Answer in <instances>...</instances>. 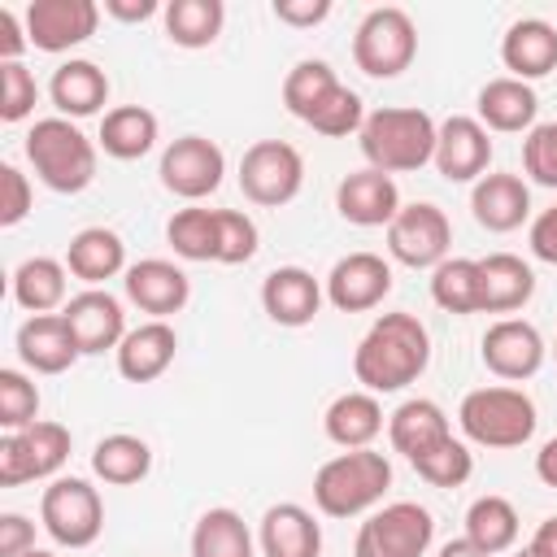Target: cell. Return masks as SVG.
<instances>
[{
	"label": "cell",
	"mask_w": 557,
	"mask_h": 557,
	"mask_svg": "<svg viewBox=\"0 0 557 557\" xmlns=\"http://www.w3.org/2000/svg\"><path fill=\"white\" fill-rule=\"evenodd\" d=\"M431 361V335L426 326L396 309V313H383L374 318V326L361 335L357 352H352V374L366 392H400L409 387Z\"/></svg>",
	"instance_id": "6da1fadb"
},
{
	"label": "cell",
	"mask_w": 557,
	"mask_h": 557,
	"mask_svg": "<svg viewBox=\"0 0 557 557\" xmlns=\"http://www.w3.org/2000/svg\"><path fill=\"white\" fill-rule=\"evenodd\" d=\"M435 135H440V126L431 122L426 109L387 104V109L366 113L357 144H361V157L370 161V170L405 174V170H422L426 161H435Z\"/></svg>",
	"instance_id": "7a4b0ae2"
},
{
	"label": "cell",
	"mask_w": 557,
	"mask_h": 557,
	"mask_svg": "<svg viewBox=\"0 0 557 557\" xmlns=\"http://www.w3.org/2000/svg\"><path fill=\"white\" fill-rule=\"evenodd\" d=\"M392 487V461L374 448H348L318 466L313 474V505L326 518H357L383 500Z\"/></svg>",
	"instance_id": "3957f363"
},
{
	"label": "cell",
	"mask_w": 557,
	"mask_h": 557,
	"mask_svg": "<svg viewBox=\"0 0 557 557\" xmlns=\"http://www.w3.org/2000/svg\"><path fill=\"white\" fill-rule=\"evenodd\" d=\"M26 161L39 183L61 196H78L96 178V144L70 117H39L26 131Z\"/></svg>",
	"instance_id": "277c9868"
},
{
	"label": "cell",
	"mask_w": 557,
	"mask_h": 557,
	"mask_svg": "<svg viewBox=\"0 0 557 557\" xmlns=\"http://www.w3.org/2000/svg\"><path fill=\"white\" fill-rule=\"evenodd\" d=\"M461 435L479 448H522L540 418H535V400L522 387H474L466 392L461 409H457Z\"/></svg>",
	"instance_id": "5b68a950"
},
{
	"label": "cell",
	"mask_w": 557,
	"mask_h": 557,
	"mask_svg": "<svg viewBox=\"0 0 557 557\" xmlns=\"http://www.w3.org/2000/svg\"><path fill=\"white\" fill-rule=\"evenodd\" d=\"M413 57H418V26L405 9L379 4L361 17V26L352 35V61H357L361 74L396 78L413 65Z\"/></svg>",
	"instance_id": "8992f818"
},
{
	"label": "cell",
	"mask_w": 557,
	"mask_h": 557,
	"mask_svg": "<svg viewBox=\"0 0 557 557\" xmlns=\"http://www.w3.org/2000/svg\"><path fill=\"white\" fill-rule=\"evenodd\" d=\"M431 540H435L431 509L418 500H392L361 522L352 540V557H426Z\"/></svg>",
	"instance_id": "52a82bcc"
},
{
	"label": "cell",
	"mask_w": 557,
	"mask_h": 557,
	"mask_svg": "<svg viewBox=\"0 0 557 557\" xmlns=\"http://www.w3.org/2000/svg\"><path fill=\"white\" fill-rule=\"evenodd\" d=\"M39 522L61 548H87L104 531L100 492L87 479H52L39 496Z\"/></svg>",
	"instance_id": "ba28073f"
},
{
	"label": "cell",
	"mask_w": 557,
	"mask_h": 557,
	"mask_svg": "<svg viewBox=\"0 0 557 557\" xmlns=\"http://www.w3.org/2000/svg\"><path fill=\"white\" fill-rule=\"evenodd\" d=\"M300 183H305V161L287 139H257L252 148H244L239 187L252 205L278 209L300 196Z\"/></svg>",
	"instance_id": "9c48e42d"
},
{
	"label": "cell",
	"mask_w": 557,
	"mask_h": 557,
	"mask_svg": "<svg viewBox=\"0 0 557 557\" xmlns=\"http://www.w3.org/2000/svg\"><path fill=\"white\" fill-rule=\"evenodd\" d=\"M70 426L30 422L0 440V487H17L30 479H52L70 457Z\"/></svg>",
	"instance_id": "30bf717a"
},
{
	"label": "cell",
	"mask_w": 557,
	"mask_h": 557,
	"mask_svg": "<svg viewBox=\"0 0 557 557\" xmlns=\"http://www.w3.org/2000/svg\"><path fill=\"white\" fill-rule=\"evenodd\" d=\"M448 244H453V226L444 209L431 200L400 205V213L387 226V252L409 270H435L440 261H448Z\"/></svg>",
	"instance_id": "8fae6325"
},
{
	"label": "cell",
	"mask_w": 557,
	"mask_h": 557,
	"mask_svg": "<svg viewBox=\"0 0 557 557\" xmlns=\"http://www.w3.org/2000/svg\"><path fill=\"white\" fill-rule=\"evenodd\" d=\"M161 187L183 196V200H205L222 187V174H226V157L213 139L205 135H178L165 152H161Z\"/></svg>",
	"instance_id": "7c38bea8"
},
{
	"label": "cell",
	"mask_w": 557,
	"mask_h": 557,
	"mask_svg": "<svg viewBox=\"0 0 557 557\" xmlns=\"http://www.w3.org/2000/svg\"><path fill=\"white\" fill-rule=\"evenodd\" d=\"M100 26L96 0H30L26 4V35L39 52H70L87 44Z\"/></svg>",
	"instance_id": "4fadbf2b"
},
{
	"label": "cell",
	"mask_w": 557,
	"mask_h": 557,
	"mask_svg": "<svg viewBox=\"0 0 557 557\" xmlns=\"http://www.w3.org/2000/svg\"><path fill=\"white\" fill-rule=\"evenodd\" d=\"M479 352H483V366H487L496 379L522 383V379L540 374L548 348H544V335H540L531 322H522V318H500V322H492V326L483 331Z\"/></svg>",
	"instance_id": "5bb4252c"
},
{
	"label": "cell",
	"mask_w": 557,
	"mask_h": 557,
	"mask_svg": "<svg viewBox=\"0 0 557 557\" xmlns=\"http://www.w3.org/2000/svg\"><path fill=\"white\" fill-rule=\"evenodd\" d=\"M61 318H65V326H70V335H74V344H78L83 357H96L104 348L117 352V344L126 339L122 300L109 296L104 287H87V292L70 296L65 309H61Z\"/></svg>",
	"instance_id": "9a60e30c"
},
{
	"label": "cell",
	"mask_w": 557,
	"mask_h": 557,
	"mask_svg": "<svg viewBox=\"0 0 557 557\" xmlns=\"http://www.w3.org/2000/svg\"><path fill=\"white\" fill-rule=\"evenodd\" d=\"M392 292V265L379 252H348L326 274V300L339 313H366Z\"/></svg>",
	"instance_id": "2e32d148"
},
{
	"label": "cell",
	"mask_w": 557,
	"mask_h": 557,
	"mask_svg": "<svg viewBox=\"0 0 557 557\" xmlns=\"http://www.w3.org/2000/svg\"><path fill=\"white\" fill-rule=\"evenodd\" d=\"M487 161H492V139H487V126L479 117L453 113L448 122H440L435 170L448 183H479L487 174Z\"/></svg>",
	"instance_id": "e0dca14e"
},
{
	"label": "cell",
	"mask_w": 557,
	"mask_h": 557,
	"mask_svg": "<svg viewBox=\"0 0 557 557\" xmlns=\"http://www.w3.org/2000/svg\"><path fill=\"white\" fill-rule=\"evenodd\" d=\"M335 209L352 226H392V218L400 213L396 178L383 174V170H370V165L366 170H352L335 187Z\"/></svg>",
	"instance_id": "ac0fdd59"
},
{
	"label": "cell",
	"mask_w": 557,
	"mask_h": 557,
	"mask_svg": "<svg viewBox=\"0 0 557 557\" xmlns=\"http://www.w3.org/2000/svg\"><path fill=\"white\" fill-rule=\"evenodd\" d=\"M126 287V300L144 313H152L157 322H165L170 313H178L187 300H191V278L174 265V261H161V257H148V261H135L122 278Z\"/></svg>",
	"instance_id": "d6986e66"
},
{
	"label": "cell",
	"mask_w": 557,
	"mask_h": 557,
	"mask_svg": "<svg viewBox=\"0 0 557 557\" xmlns=\"http://www.w3.org/2000/svg\"><path fill=\"white\" fill-rule=\"evenodd\" d=\"M326 287L305 270V265H278L261 283V309L278 326H309L322 309Z\"/></svg>",
	"instance_id": "ffe728a7"
},
{
	"label": "cell",
	"mask_w": 557,
	"mask_h": 557,
	"mask_svg": "<svg viewBox=\"0 0 557 557\" xmlns=\"http://www.w3.org/2000/svg\"><path fill=\"white\" fill-rule=\"evenodd\" d=\"M17 357L35 374H65L83 352H78L61 313H39V318H26L17 326Z\"/></svg>",
	"instance_id": "44dd1931"
},
{
	"label": "cell",
	"mask_w": 557,
	"mask_h": 557,
	"mask_svg": "<svg viewBox=\"0 0 557 557\" xmlns=\"http://www.w3.org/2000/svg\"><path fill=\"white\" fill-rule=\"evenodd\" d=\"M178 352V335L170 322H139L135 331H126V339L117 344V374L126 383H157Z\"/></svg>",
	"instance_id": "7402d4cb"
},
{
	"label": "cell",
	"mask_w": 557,
	"mask_h": 557,
	"mask_svg": "<svg viewBox=\"0 0 557 557\" xmlns=\"http://www.w3.org/2000/svg\"><path fill=\"white\" fill-rule=\"evenodd\" d=\"M500 61L509 78H544L557 70V26L544 17H518L500 39Z\"/></svg>",
	"instance_id": "603a6c76"
},
{
	"label": "cell",
	"mask_w": 557,
	"mask_h": 557,
	"mask_svg": "<svg viewBox=\"0 0 557 557\" xmlns=\"http://www.w3.org/2000/svg\"><path fill=\"white\" fill-rule=\"evenodd\" d=\"M257 544L265 557H322V527L305 505L283 500L261 513Z\"/></svg>",
	"instance_id": "cb8c5ba5"
},
{
	"label": "cell",
	"mask_w": 557,
	"mask_h": 557,
	"mask_svg": "<svg viewBox=\"0 0 557 557\" xmlns=\"http://www.w3.org/2000/svg\"><path fill=\"white\" fill-rule=\"evenodd\" d=\"M470 209L483 231L509 235L531 218V187L518 174H483L470 191Z\"/></svg>",
	"instance_id": "d4e9b609"
},
{
	"label": "cell",
	"mask_w": 557,
	"mask_h": 557,
	"mask_svg": "<svg viewBox=\"0 0 557 557\" xmlns=\"http://www.w3.org/2000/svg\"><path fill=\"white\" fill-rule=\"evenodd\" d=\"M479 122L487 131H500V135H518V131H531L535 126V113H540V96L531 83L522 78H487L479 87Z\"/></svg>",
	"instance_id": "484cf974"
},
{
	"label": "cell",
	"mask_w": 557,
	"mask_h": 557,
	"mask_svg": "<svg viewBox=\"0 0 557 557\" xmlns=\"http://www.w3.org/2000/svg\"><path fill=\"white\" fill-rule=\"evenodd\" d=\"M65 270L74 278H83L87 287H100L117 274H126V244L117 231L109 226H83L70 244H65Z\"/></svg>",
	"instance_id": "4316f807"
},
{
	"label": "cell",
	"mask_w": 557,
	"mask_h": 557,
	"mask_svg": "<svg viewBox=\"0 0 557 557\" xmlns=\"http://www.w3.org/2000/svg\"><path fill=\"white\" fill-rule=\"evenodd\" d=\"M48 96L57 104L61 117H91L109 104V74L96 65V61H61L52 70V83H48Z\"/></svg>",
	"instance_id": "83f0119b"
},
{
	"label": "cell",
	"mask_w": 557,
	"mask_h": 557,
	"mask_svg": "<svg viewBox=\"0 0 557 557\" xmlns=\"http://www.w3.org/2000/svg\"><path fill=\"white\" fill-rule=\"evenodd\" d=\"M322 431L331 444H339L344 453L348 448H370L374 435L383 431V405L374 392H344L326 405L322 413Z\"/></svg>",
	"instance_id": "f1b7e54d"
},
{
	"label": "cell",
	"mask_w": 557,
	"mask_h": 557,
	"mask_svg": "<svg viewBox=\"0 0 557 557\" xmlns=\"http://www.w3.org/2000/svg\"><path fill=\"white\" fill-rule=\"evenodd\" d=\"M483 270V313H513L535 296V274L513 252H492L479 261Z\"/></svg>",
	"instance_id": "f546056e"
},
{
	"label": "cell",
	"mask_w": 557,
	"mask_h": 557,
	"mask_svg": "<svg viewBox=\"0 0 557 557\" xmlns=\"http://www.w3.org/2000/svg\"><path fill=\"white\" fill-rule=\"evenodd\" d=\"M113 161H139L157 144V113L144 104H117L100 117V139H96Z\"/></svg>",
	"instance_id": "4dcf8cb0"
},
{
	"label": "cell",
	"mask_w": 557,
	"mask_h": 557,
	"mask_svg": "<svg viewBox=\"0 0 557 557\" xmlns=\"http://www.w3.org/2000/svg\"><path fill=\"white\" fill-rule=\"evenodd\" d=\"M444 435H453V431H448V418H444V409H440L435 400H426V396H413V400L396 405V413L387 418V440H392V448L405 453L409 461H413L418 453H426L431 444H440Z\"/></svg>",
	"instance_id": "1f68e13d"
},
{
	"label": "cell",
	"mask_w": 557,
	"mask_h": 557,
	"mask_svg": "<svg viewBox=\"0 0 557 557\" xmlns=\"http://www.w3.org/2000/svg\"><path fill=\"white\" fill-rule=\"evenodd\" d=\"M65 265L57 257H26L17 270H13V300L39 318V313H52V309H65Z\"/></svg>",
	"instance_id": "d6a6232c"
},
{
	"label": "cell",
	"mask_w": 557,
	"mask_h": 557,
	"mask_svg": "<svg viewBox=\"0 0 557 557\" xmlns=\"http://www.w3.org/2000/svg\"><path fill=\"white\" fill-rule=\"evenodd\" d=\"M148 470H152V448L139 435L113 431L91 448V474L113 487H131V483L148 479Z\"/></svg>",
	"instance_id": "836d02e7"
},
{
	"label": "cell",
	"mask_w": 557,
	"mask_h": 557,
	"mask_svg": "<svg viewBox=\"0 0 557 557\" xmlns=\"http://www.w3.org/2000/svg\"><path fill=\"white\" fill-rule=\"evenodd\" d=\"M431 300L444 313H483V270L474 257H448L431 270Z\"/></svg>",
	"instance_id": "e575fe53"
},
{
	"label": "cell",
	"mask_w": 557,
	"mask_h": 557,
	"mask_svg": "<svg viewBox=\"0 0 557 557\" xmlns=\"http://www.w3.org/2000/svg\"><path fill=\"white\" fill-rule=\"evenodd\" d=\"M191 557H252L248 522L226 505L205 509L191 527Z\"/></svg>",
	"instance_id": "d590c367"
},
{
	"label": "cell",
	"mask_w": 557,
	"mask_h": 557,
	"mask_svg": "<svg viewBox=\"0 0 557 557\" xmlns=\"http://www.w3.org/2000/svg\"><path fill=\"white\" fill-rule=\"evenodd\" d=\"M165 17V35L178 48H209L222 35L226 22V4L222 0H170L161 9Z\"/></svg>",
	"instance_id": "8d00e7d4"
},
{
	"label": "cell",
	"mask_w": 557,
	"mask_h": 557,
	"mask_svg": "<svg viewBox=\"0 0 557 557\" xmlns=\"http://www.w3.org/2000/svg\"><path fill=\"white\" fill-rule=\"evenodd\" d=\"M466 540L474 548H483L487 557L513 548V540H518V509L505 496H479L466 509Z\"/></svg>",
	"instance_id": "74e56055"
},
{
	"label": "cell",
	"mask_w": 557,
	"mask_h": 557,
	"mask_svg": "<svg viewBox=\"0 0 557 557\" xmlns=\"http://www.w3.org/2000/svg\"><path fill=\"white\" fill-rule=\"evenodd\" d=\"M335 87H339L335 70H331L326 61H318V57H305V61H296V65L287 70V78H283V104H287L292 117L309 122Z\"/></svg>",
	"instance_id": "f35d334b"
},
{
	"label": "cell",
	"mask_w": 557,
	"mask_h": 557,
	"mask_svg": "<svg viewBox=\"0 0 557 557\" xmlns=\"http://www.w3.org/2000/svg\"><path fill=\"white\" fill-rule=\"evenodd\" d=\"M165 239L183 261H218V209H178L165 222Z\"/></svg>",
	"instance_id": "ab89813d"
},
{
	"label": "cell",
	"mask_w": 557,
	"mask_h": 557,
	"mask_svg": "<svg viewBox=\"0 0 557 557\" xmlns=\"http://www.w3.org/2000/svg\"><path fill=\"white\" fill-rule=\"evenodd\" d=\"M409 466H413L418 479H426L431 487H461V483L474 474V453H470L461 440L444 435L440 444H431L426 453H418Z\"/></svg>",
	"instance_id": "60d3db41"
},
{
	"label": "cell",
	"mask_w": 557,
	"mask_h": 557,
	"mask_svg": "<svg viewBox=\"0 0 557 557\" xmlns=\"http://www.w3.org/2000/svg\"><path fill=\"white\" fill-rule=\"evenodd\" d=\"M361 122H366V104H361V96L348 91V87L339 83L305 126H313V131L326 135V139H344V135H357Z\"/></svg>",
	"instance_id": "b9f144b4"
},
{
	"label": "cell",
	"mask_w": 557,
	"mask_h": 557,
	"mask_svg": "<svg viewBox=\"0 0 557 557\" xmlns=\"http://www.w3.org/2000/svg\"><path fill=\"white\" fill-rule=\"evenodd\" d=\"M39 422V387L22 370H0V426L22 431Z\"/></svg>",
	"instance_id": "7bdbcfd3"
},
{
	"label": "cell",
	"mask_w": 557,
	"mask_h": 557,
	"mask_svg": "<svg viewBox=\"0 0 557 557\" xmlns=\"http://www.w3.org/2000/svg\"><path fill=\"white\" fill-rule=\"evenodd\" d=\"M257 222L239 209H218V261L222 265H244L257 257Z\"/></svg>",
	"instance_id": "ee69618b"
},
{
	"label": "cell",
	"mask_w": 557,
	"mask_h": 557,
	"mask_svg": "<svg viewBox=\"0 0 557 557\" xmlns=\"http://www.w3.org/2000/svg\"><path fill=\"white\" fill-rule=\"evenodd\" d=\"M39 100V83L22 61H0V117L4 122H22L35 113Z\"/></svg>",
	"instance_id": "f6af8a7d"
},
{
	"label": "cell",
	"mask_w": 557,
	"mask_h": 557,
	"mask_svg": "<svg viewBox=\"0 0 557 557\" xmlns=\"http://www.w3.org/2000/svg\"><path fill=\"white\" fill-rule=\"evenodd\" d=\"M522 170L540 187H557V122L531 126L522 139Z\"/></svg>",
	"instance_id": "bcb514c9"
},
{
	"label": "cell",
	"mask_w": 557,
	"mask_h": 557,
	"mask_svg": "<svg viewBox=\"0 0 557 557\" xmlns=\"http://www.w3.org/2000/svg\"><path fill=\"white\" fill-rule=\"evenodd\" d=\"M30 213V183L17 165H0V226H17Z\"/></svg>",
	"instance_id": "7dc6e473"
},
{
	"label": "cell",
	"mask_w": 557,
	"mask_h": 557,
	"mask_svg": "<svg viewBox=\"0 0 557 557\" xmlns=\"http://www.w3.org/2000/svg\"><path fill=\"white\" fill-rule=\"evenodd\" d=\"M35 548V522L22 513H0V557H26Z\"/></svg>",
	"instance_id": "c3c4849f"
},
{
	"label": "cell",
	"mask_w": 557,
	"mask_h": 557,
	"mask_svg": "<svg viewBox=\"0 0 557 557\" xmlns=\"http://www.w3.org/2000/svg\"><path fill=\"white\" fill-rule=\"evenodd\" d=\"M274 17L287 26H318L331 17V0H274Z\"/></svg>",
	"instance_id": "681fc988"
},
{
	"label": "cell",
	"mask_w": 557,
	"mask_h": 557,
	"mask_svg": "<svg viewBox=\"0 0 557 557\" xmlns=\"http://www.w3.org/2000/svg\"><path fill=\"white\" fill-rule=\"evenodd\" d=\"M26 48H30L26 17H17L13 9H0V61H22Z\"/></svg>",
	"instance_id": "f907efd6"
},
{
	"label": "cell",
	"mask_w": 557,
	"mask_h": 557,
	"mask_svg": "<svg viewBox=\"0 0 557 557\" xmlns=\"http://www.w3.org/2000/svg\"><path fill=\"white\" fill-rule=\"evenodd\" d=\"M531 252L540 257V261H548V265H557V205L553 209H544L535 222H531Z\"/></svg>",
	"instance_id": "816d5d0a"
},
{
	"label": "cell",
	"mask_w": 557,
	"mask_h": 557,
	"mask_svg": "<svg viewBox=\"0 0 557 557\" xmlns=\"http://www.w3.org/2000/svg\"><path fill=\"white\" fill-rule=\"evenodd\" d=\"M161 4L157 0H104V13L117 22H148Z\"/></svg>",
	"instance_id": "f5cc1de1"
},
{
	"label": "cell",
	"mask_w": 557,
	"mask_h": 557,
	"mask_svg": "<svg viewBox=\"0 0 557 557\" xmlns=\"http://www.w3.org/2000/svg\"><path fill=\"white\" fill-rule=\"evenodd\" d=\"M535 479L544 487H557V435L540 444V453H535Z\"/></svg>",
	"instance_id": "db71d44e"
},
{
	"label": "cell",
	"mask_w": 557,
	"mask_h": 557,
	"mask_svg": "<svg viewBox=\"0 0 557 557\" xmlns=\"http://www.w3.org/2000/svg\"><path fill=\"white\" fill-rule=\"evenodd\" d=\"M535 557H557V513L553 518H544L540 527H535V535H531V544H527Z\"/></svg>",
	"instance_id": "11a10c76"
},
{
	"label": "cell",
	"mask_w": 557,
	"mask_h": 557,
	"mask_svg": "<svg viewBox=\"0 0 557 557\" xmlns=\"http://www.w3.org/2000/svg\"><path fill=\"white\" fill-rule=\"evenodd\" d=\"M440 557H487V553H483V548H474V544L461 535V540H448V544L440 548Z\"/></svg>",
	"instance_id": "9f6ffc18"
},
{
	"label": "cell",
	"mask_w": 557,
	"mask_h": 557,
	"mask_svg": "<svg viewBox=\"0 0 557 557\" xmlns=\"http://www.w3.org/2000/svg\"><path fill=\"white\" fill-rule=\"evenodd\" d=\"M26 557H57V553H48V548H30Z\"/></svg>",
	"instance_id": "6f0895ef"
},
{
	"label": "cell",
	"mask_w": 557,
	"mask_h": 557,
	"mask_svg": "<svg viewBox=\"0 0 557 557\" xmlns=\"http://www.w3.org/2000/svg\"><path fill=\"white\" fill-rule=\"evenodd\" d=\"M513 557H535V553H531V548H522V553H513Z\"/></svg>",
	"instance_id": "680465c9"
},
{
	"label": "cell",
	"mask_w": 557,
	"mask_h": 557,
	"mask_svg": "<svg viewBox=\"0 0 557 557\" xmlns=\"http://www.w3.org/2000/svg\"><path fill=\"white\" fill-rule=\"evenodd\" d=\"M553 357H557V344H553Z\"/></svg>",
	"instance_id": "91938a15"
}]
</instances>
